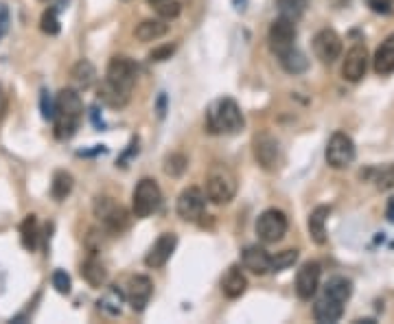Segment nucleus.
Listing matches in <instances>:
<instances>
[{"label":"nucleus","mask_w":394,"mask_h":324,"mask_svg":"<svg viewBox=\"0 0 394 324\" xmlns=\"http://www.w3.org/2000/svg\"><path fill=\"white\" fill-rule=\"evenodd\" d=\"M99 99L105 103V106H110V108L118 110V108H125V106H127L129 92L120 90V88L112 86L110 81H103L101 88H99Z\"/></svg>","instance_id":"4be33fe9"},{"label":"nucleus","mask_w":394,"mask_h":324,"mask_svg":"<svg viewBox=\"0 0 394 324\" xmlns=\"http://www.w3.org/2000/svg\"><path fill=\"white\" fill-rule=\"evenodd\" d=\"M331 215L329 206H317L309 215V234L317 245L326 243V219Z\"/></svg>","instance_id":"412c9836"},{"label":"nucleus","mask_w":394,"mask_h":324,"mask_svg":"<svg viewBox=\"0 0 394 324\" xmlns=\"http://www.w3.org/2000/svg\"><path fill=\"white\" fill-rule=\"evenodd\" d=\"M173 53H175V44H164V47H158L149 53V60L151 62H164V60H171Z\"/></svg>","instance_id":"e433bc0d"},{"label":"nucleus","mask_w":394,"mask_h":324,"mask_svg":"<svg viewBox=\"0 0 394 324\" xmlns=\"http://www.w3.org/2000/svg\"><path fill=\"white\" fill-rule=\"evenodd\" d=\"M206 209V195L202 188L191 186L187 191H182L178 197V215L184 219V222H197Z\"/></svg>","instance_id":"f8f14e48"},{"label":"nucleus","mask_w":394,"mask_h":324,"mask_svg":"<svg viewBox=\"0 0 394 324\" xmlns=\"http://www.w3.org/2000/svg\"><path fill=\"white\" fill-rule=\"evenodd\" d=\"M147 3H149V5H154V7H156V5H160V3H164V0H147Z\"/></svg>","instance_id":"c03bdc74"},{"label":"nucleus","mask_w":394,"mask_h":324,"mask_svg":"<svg viewBox=\"0 0 394 324\" xmlns=\"http://www.w3.org/2000/svg\"><path fill=\"white\" fill-rule=\"evenodd\" d=\"M324 293L331 298H336L340 302H346L348 298L353 296V283L348 281L346 276H333L326 281L324 285Z\"/></svg>","instance_id":"5701e85b"},{"label":"nucleus","mask_w":394,"mask_h":324,"mask_svg":"<svg viewBox=\"0 0 394 324\" xmlns=\"http://www.w3.org/2000/svg\"><path fill=\"white\" fill-rule=\"evenodd\" d=\"M368 7L377 13H392V0H368Z\"/></svg>","instance_id":"a19ab883"},{"label":"nucleus","mask_w":394,"mask_h":324,"mask_svg":"<svg viewBox=\"0 0 394 324\" xmlns=\"http://www.w3.org/2000/svg\"><path fill=\"white\" fill-rule=\"evenodd\" d=\"M9 31V7L5 3H0V40L5 38Z\"/></svg>","instance_id":"ea45409f"},{"label":"nucleus","mask_w":394,"mask_h":324,"mask_svg":"<svg viewBox=\"0 0 394 324\" xmlns=\"http://www.w3.org/2000/svg\"><path fill=\"white\" fill-rule=\"evenodd\" d=\"M40 29L47 35H57L59 33V18H57V9H47L42 13Z\"/></svg>","instance_id":"72a5a7b5"},{"label":"nucleus","mask_w":394,"mask_h":324,"mask_svg":"<svg viewBox=\"0 0 394 324\" xmlns=\"http://www.w3.org/2000/svg\"><path fill=\"white\" fill-rule=\"evenodd\" d=\"M313 53L324 64L338 62L342 55V38L333 29H322L313 38Z\"/></svg>","instance_id":"9b49d317"},{"label":"nucleus","mask_w":394,"mask_h":324,"mask_svg":"<svg viewBox=\"0 0 394 324\" xmlns=\"http://www.w3.org/2000/svg\"><path fill=\"white\" fill-rule=\"evenodd\" d=\"M105 81H110L112 86L120 88L125 92H132V88L136 83V64L123 55L112 57L108 70H105Z\"/></svg>","instance_id":"6e6552de"},{"label":"nucleus","mask_w":394,"mask_h":324,"mask_svg":"<svg viewBox=\"0 0 394 324\" xmlns=\"http://www.w3.org/2000/svg\"><path fill=\"white\" fill-rule=\"evenodd\" d=\"M162 204V191L158 186L156 180L151 178H143L134 188V195H132V209L136 217H149L154 215Z\"/></svg>","instance_id":"20e7f679"},{"label":"nucleus","mask_w":394,"mask_h":324,"mask_svg":"<svg viewBox=\"0 0 394 324\" xmlns=\"http://www.w3.org/2000/svg\"><path fill=\"white\" fill-rule=\"evenodd\" d=\"M120 300H123V296H120L118 289H110L105 296L99 300V307L103 309V311H108L110 316H116L120 314Z\"/></svg>","instance_id":"2f4dec72"},{"label":"nucleus","mask_w":394,"mask_h":324,"mask_svg":"<svg viewBox=\"0 0 394 324\" xmlns=\"http://www.w3.org/2000/svg\"><path fill=\"white\" fill-rule=\"evenodd\" d=\"M252 152H254V160L259 162V167L265 171H276L278 162H281V145L274 136L269 134H261L256 136L252 143Z\"/></svg>","instance_id":"9d476101"},{"label":"nucleus","mask_w":394,"mask_h":324,"mask_svg":"<svg viewBox=\"0 0 394 324\" xmlns=\"http://www.w3.org/2000/svg\"><path fill=\"white\" fill-rule=\"evenodd\" d=\"M20 237H22V245L29 250V252H33V250L38 248V237H40V232H38V219L36 215H29L22 226H20Z\"/></svg>","instance_id":"c85d7f7f"},{"label":"nucleus","mask_w":394,"mask_h":324,"mask_svg":"<svg viewBox=\"0 0 394 324\" xmlns=\"http://www.w3.org/2000/svg\"><path fill=\"white\" fill-rule=\"evenodd\" d=\"M95 213L112 234H120L129 226V215L123 206L114 204L110 197H99L95 204Z\"/></svg>","instance_id":"0eeeda50"},{"label":"nucleus","mask_w":394,"mask_h":324,"mask_svg":"<svg viewBox=\"0 0 394 324\" xmlns=\"http://www.w3.org/2000/svg\"><path fill=\"white\" fill-rule=\"evenodd\" d=\"M386 217H388V222H392V224H394V197H390V202H388Z\"/></svg>","instance_id":"37998d69"},{"label":"nucleus","mask_w":394,"mask_h":324,"mask_svg":"<svg viewBox=\"0 0 394 324\" xmlns=\"http://www.w3.org/2000/svg\"><path fill=\"white\" fill-rule=\"evenodd\" d=\"M248 289V278L246 274L241 272L239 265H230V270L226 272V276L221 278V291H223V296L226 298H239V296H244Z\"/></svg>","instance_id":"a211bd4d"},{"label":"nucleus","mask_w":394,"mask_h":324,"mask_svg":"<svg viewBox=\"0 0 394 324\" xmlns=\"http://www.w3.org/2000/svg\"><path fill=\"white\" fill-rule=\"evenodd\" d=\"M40 110H42V119L53 121V114H55V101L51 99V92H49V90H42V97H40Z\"/></svg>","instance_id":"c9c22d12"},{"label":"nucleus","mask_w":394,"mask_h":324,"mask_svg":"<svg viewBox=\"0 0 394 324\" xmlns=\"http://www.w3.org/2000/svg\"><path fill=\"white\" fill-rule=\"evenodd\" d=\"M53 287L59 291V293H70V276L64 272V270H57L53 274Z\"/></svg>","instance_id":"4c0bfd02"},{"label":"nucleus","mask_w":394,"mask_h":324,"mask_svg":"<svg viewBox=\"0 0 394 324\" xmlns=\"http://www.w3.org/2000/svg\"><path fill=\"white\" fill-rule=\"evenodd\" d=\"M320 276H322V268L317 261H307L302 268L298 270L296 276V293L302 300H311L315 296L317 287H320Z\"/></svg>","instance_id":"ddd939ff"},{"label":"nucleus","mask_w":394,"mask_h":324,"mask_svg":"<svg viewBox=\"0 0 394 324\" xmlns=\"http://www.w3.org/2000/svg\"><path fill=\"white\" fill-rule=\"evenodd\" d=\"M72 186H74L72 175L68 171H57L53 175V182H51V195H53V200H57V202L66 200L72 193Z\"/></svg>","instance_id":"bb28decb"},{"label":"nucleus","mask_w":394,"mask_h":324,"mask_svg":"<svg viewBox=\"0 0 394 324\" xmlns=\"http://www.w3.org/2000/svg\"><path fill=\"white\" fill-rule=\"evenodd\" d=\"M70 77H72V81L77 83L79 88H88V86H93V81L97 77V70H95V66L90 64L88 60H81V62H77V64L72 66Z\"/></svg>","instance_id":"cd10ccee"},{"label":"nucleus","mask_w":394,"mask_h":324,"mask_svg":"<svg viewBox=\"0 0 394 324\" xmlns=\"http://www.w3.org/2000/svg\"><path fill=\"white\" fill-rule=\"evenodd\" d=\"M372 66L377 75H390V72H394V33L388 35L381 42V47L377 49Z\"/></svg>","instance_id":"aec40b11"},{"label":"nucleus","mask_w":394,"mask_h":324,"mask_svg":"<svg viewBox=\"0 0 394 324\" xmlns=\"http://www.w3.org/2000/svg\"><path fill=\"white\" fill-rule=\"evenodd\" d=\"M368 70V51L363 44H355L353 49H348L346 60L342 66V75L346 81H359Z\"/></svg>","instance_id":"4468645a"},{"label":"nucleus","mask_w":394,"mask_h":324,"mask_svg":"<svg viewBox=\"0 0 394 324\" xmlns=\"http://www.w3.org/2000/svg\"><path fill=\"white\" fill-rule=\"evenodd\" d=\"M287 217L283 211L276 209H269L265 213L259 215L256 219V234L263 243H278L285 234H287Z\"/></svg>","instance_id":"39448f33"},{"label":"nucleus","mask_w":394,"mask_h":324,"mask_svg":"<svg viewBox=\"0 0 394 324\" xmlns=\"http://www.w3.org/2000/svg\"><path fill=\"white\" fill-rule=\"evenodd\" d=\"M355 143L353 138L344 134V131H336L331 136L329 145H326V162L333 169H346L351 162L355 160Z\"/></svg>","instance_id":"423d86ee"},{"label":"nucleus","mask_w":394,"mask_h":324,"mask_svg":"<svg viewBox=\"0 0 394 324\" xmlns=\"http://www.w3.org/2000/svg\"><path fill=\"white\" fill-rule=\"evenodd\" d=\"M344 314V302L331 298V296H324L313 305V318L322 324H331V322H338Z\"/></svg>","instance_id":"6ab92c4d"},{"label":"nucleus","mask_w":394,"mask_h":324,"mask_svg":"<svg viewBox=\"0 0 394 324\" xmlns=\"http://www.w3.org/2000/svg\"><path fill=\"white\" fill-rule=\"evenodd\" d=\"M206 127L210 134H237L244 127V114H241L235 99H217L210 103L206 112Z\"/></svg>","instance_id":"f03ea898"},{"label":"nucleus","mask_w":394,"mask_h":324,"mask_svg":"<svg viewBox=\"0 0 394 324\" xmlns=\"http://www.w3.org/2000/svg\"><path fill=\"white\" fill-rule=\"evenodd\" d=\"M42 3H49V0H42Z\"/></svg>","instance_id":"a18cd8bd"},{"label":"nucleus","mask_w":394,"mask_h":324,"mask_svg":"<svg viewBox=\"0 0 394 324\" xmlns=\"http://www.w3.org/2000/svg\"><path fill=\"white\" fill-rule=\"evenodd\" d=\"M175 245H178V237L173 232H164L160 234V237L156 239V243L149 248V252L145 257V265L147 268H162V265H166V261L171 259V254L175 252Z\"/></svg>","instance_id":"2eb2a0df"},{"label":"nucleus","mask_w":394,"mask_h":324,"mask_svg":"<svg viewBox=\"0 0 394 324\" xmlns=\"http://www.w3.org/2000/svg\"><path fill=\"white\" fill-rule=\"evenodd\" d=\"M276 3H278V9H281V16L296 20L300 13L305 11L307 0H276Z\"/></svg>","instance_id":"7c9ffc66"},{"label":"nucleus","mask_w":394,"mask_h":324,"mask_svg":"<svg viewBox=\"0 0 394 324\" xmlns=\"http://www.w3.org/2000/svg\"><path fill=\"white\" fill-rule=\"evenodd\" d=\"M377 186L381 188V191L394 186V165H390V167H386V169L379 171V175H377Z\"/></svg>","instance_id":"58836bf2"},{"label":"nucleus","mask_w":394,"mask_h":324,"mask_svg":"<svg viewBox=\"0 0 394 324\" xmlns=\"http://www.w3.org/2000/svg\"><path fill=\"white\" fill-rule=\"evenodd\" d=\"M156 11H158V16L164 18V20H173L180 16V11H182V5L178 3V0H164V3L156 5Z\"/></svg>","instance_id":"f704fd0d"},{"label":"nucleus","mask_w":394,"mask_h":324,"mask_svg":"<svg viewBox=\"0 0 394 324\" xmlns=\"http://www.w3.org/2000/svg\"><path fill=\"white\" fill-rule=\"evenodd\" d=\"M241 261H244V268L250 270L252 274H267L271 272V257L267 254V250L261 248V245H248L244 250V257H241Z\"/></svg>","instance_id":"f3484780"},{"label":"nucleus","mask_w":394,"mask_h":324,"mask_svg":"<svg viewBox=\"0 0 394 324\" xmlns=\"http://www.w3.org/2000/svg\"><path fill=\"white\" fill-rule=\"evenodd\" d=\"M166 31H169V26H166L162 20H143L139 26H136L134 35L141 42H156L162 35H166Z\"/></svg>","instance_id":"b1692460"},{"label":"nucleus","mask_w":394,"mask_h":324,"mask_svg":"<svg viewBox=\"0 0 394 324\" xmlns=\"http://www.w3.org/2000/svg\"><path fill=\"white\" fill-rule=\"evenodd\" d=\"M267 40H269V49L274 51L276 55H283L285 51L294 49V42H296V24H294V20L285 18V16L274 20V22H271V26H269Z\"/></svg>","instance_id":"1a4fd4ad"},{"label":"nucleus","mask_w":394,"mask_h":324,"mask_svg":"<svg viewBox=\"0 0 394 324\" xmlns=\"http://www.w3.org/2000/svg\"><path fill=\"white\" fill-rule=\"evenodd\" d=\"M81 116H84V103H81V97L77 95V90H72V88L59 90V95L55 97V114H53L55 136L59 140L72 138L74 131L79 129Z\"/></svg>","instance_id":"f257e3e1"},{"label":"nucleus","mask_w":394,"mask_h":324,"mask_svg":"<svg viewBox=\"0 0 394 324\" xmlns=\"http://www.w3.org/2000/svg\"><path fill=\"white\" fill-rule=\"evenodd\" d=\"M298 259V250H285V252H278L276 257H271V272H281L292 268Z\"/></svg>","instance_id":"473e14b6"},{"label":"nucleus","mask_w":394,"mask_h":324,"mask_svg":"<svg viewBox=\"0 0 394 324\" xmlns=\"http://www.w3.org/2000/svg\"><path fill=\"white\" fill-rule=\"evenodd\" d=\"M151 293H154V285L147 276H132L127 283V300L134 311H143L149 305Z\"/></svg>","instance_id":"dca6fc26"},{"label":"nucleus","mask_w":394,"mask_h":324,"mask_svg":"<svg viewBox=\"0 0 394 324\" xmlns=\"http://www.w3.org/2000/svg\"><path fill=\"white\" fill-rule=\"evenodd\" d=\"M237 195V178L230 169L217 165L210 169L206 178V197L213 204H228Z\"/></svg>","instance_id":"7ed1b4c3"},{"label":"nucleus","mask_w":394,"mask_h":324,"mask_svg":"<svg viewBox=\"0 0 394 324\" xmlns=\"http://www.w3.org/2000/svg\"><path fill=\"white\" fill-rule=\"evenodd\" d=\"M187 165H189V160L182 154H171L164 160V173L171 175V178H180V175L187 171Z\"/></svg>","instance_id":"c756f323"},{"label":"nucleus","mask_w":394,"mask_h":324,"mask_svg":"<svg viewBox=\"0 0 394 324\" xmlns=\"http://www.w3.org/2000/svg\"><path fill=\"white\" fill-rule=\"evenodd\" d=\"M5 112H7V95L3 92V88H0V121H3Z\"/></svg>","instance_id":"79ce46f5"},{"label":"nucleus","mask_w":394,"mask_h":324,"mask_svg":"<svg viewBox=\"0 0 394 324\" xmlns=\"http://www.w3.org/2000/svg\"><path fill=\"white\" fill-rule=\"evenodd\" d=\"M81 276L86 278V283L90 287H101V285H105V281H108V272H105L103 263L97 259H88L81 265Z\"/></svg>","instance_id":"393cba45"},{"label":"nucleus","mask_w":394,"mask_h":324,"mask_svg":"<svg viewBox=\"0 0 394 324\" xmlns=\"http://www.w3.org/2000/svg\"><path fill=\"white\" fill-rule=\"evenodd\" d=\"M278 60H281L283 68L287 72H292V75H300V72H305L309 68V60L305 57V53H300L296 47L278 55Z\"/></svg>","instance_id":"a878e982"}]
</instances>
